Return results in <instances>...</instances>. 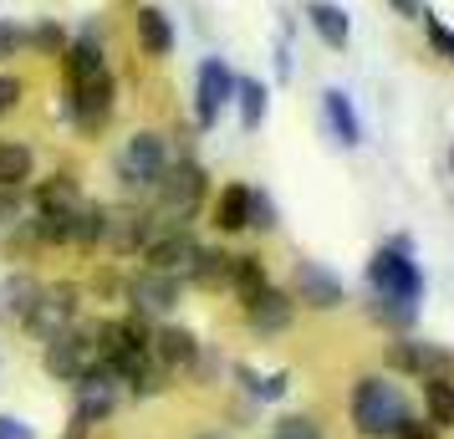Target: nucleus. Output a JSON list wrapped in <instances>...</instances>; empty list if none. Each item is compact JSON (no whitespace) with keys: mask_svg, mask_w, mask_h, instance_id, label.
<instances>
[{"mask_svg":"<svg viewBox=\"0 0 454 439\" xmlns=\"http://www.w3.org/2000/svg\"><path fill=\"white\" fill-rule=\"evenodd\" d=\"M205 189H209V174L194 159H174V164L164 169V179L148 189L153 194V220L164 225V231H189V220L200 215V205H205Z\"/></svg>","mask_w":454,"mask_h":439,"instance_id":"f257e3e1","label":"nucleus"},{"mask_svg":"<svg viewBox=\"0 0 454 439\" xmlns=\"http://www.w3.org/2000/svg\"><path fill=\"white\" fill-rule=\"evenodd\" d=\"M403 419H409V404H403V394L393 388L388 378H378V373L357 378V388H352V424H357V435L393 439Z\"/></svg>","mask_w":454,"mask_h":439,"instance_id":"f03ea898","label":"nucleus"},{"mask_svg":"<svg viewBox=\"0 0 454 439\" xmlns=\"http://www.w3.org/2000/svg\"><path fill=\"white\" fill-rule=\"evenodd\" d=\"M168 164H174L168 138L153 133V128H144V133H133L123 144V153H118V184H123L128 194H148V189L164 179Z\"/></svg>","mask_w":454,"mask_h":439,"instance_id":"7ed1b4c3","label":"nucleus"},{"mask_svg":"<svg viewBox=\"0 0 454 439\" xmlns=\"http://www.w3.org/2000/svg\"><path fill=\"white\" fill-rule=\"evenodd\" d=\"M42 363L57 383H77V378L98 363V322H72L67 333L42 342Z\"/></svg>","mask_w":454,"mask_h":439,"instance_id":"20e7f679","label":"nucleus"},{"mask_svg":"<svg viewBox=\"0 0 454 439\" xmlns=\"http://www.w3.org/2000/svg\"><path fill=\"white\" fill-rule=\"evenodd\" d=\"M77 312H82V286L77 281H46L36 292V302H31V312L21 317V327H26V337L46 342V337L67 333L77 322Z\"/></svg>","mask_w":454,"mask_h":439,"instance_id":"39448f33","label":"nucleus"},{"mask_svg":"<svg viewBox=\"0 0 454 439\" xmlns=\"http://www.w3.org/2000/svg\"><path fill=\"white\" fill-rule=\"evenodd\" d=\"M368 281L378 296H398V302H419V292H424V276L409 261V246L403 240H393V246H383V251L372 255Z\"/></svg>","mask_w":454,"mask_h":439,"instance_id":"423d86ee","label":"nucleus"},{"mask_svg":"<svg viewBox=\"0 0 454 439\" xmlns=\"http://www.w3.org/2000/svg\"><path fill=\"white\" fill-rule=\"evenodd\" d=\"M159 235V220H153V209L148 205H118L107 209V225H103V246L118 261H128V255H144V246Z\"/></svg>","mask_w":454,"mask_h":439,"instance_id":"0eeeda50","label":"nucleus"},{"mask_svg":"<svg viewBox=\"0 0 454 439\" xmlns=\"http://www.w3.org/2000/svg\"><path fill=\"white\" fill-rule=\"evenodd\" d=\"M179 292H184V276H164V271H133L123 281V296L128 307H133V317H168L174 307H179Z\"/></svg>","mask_w":454,"mask_h":439,"instance_id":"6e6552de","label":"nucleus"},{"mask_svg":"<svg viewBox=\"0 0 454 439\" xmlns=\"http://www.w3.org/2000/svg\"><path fill=\"white\" fill-rule=\"evenodd\" d=\"M67 107H72V123L82 128V133H98L113 118V107H118V77L113 72H98L87 82H72Z\"/></svg>","mask_w":454,"mask_h":439,"instance_id":"1a4fd4ad","label":"nucleus"},{"mask_svg":"<svg viewBox=\"0 0 454 439\" xmlns=\"http://www.w3.org/2000/svg\"><path fill=\"white\" fill-rule=\"evenodd\" d=\"M235 72H230L220 57H205L200 62V82H194V118H200V128H215L220 123V107L235 98Z\"/></svg>","mask_w":454,"mask_h":439,"instance_id":"9d476101","label":"nucleus"},{"mask_svg":"<svg viewBox=\"0 0 454 439\" xmlns=\"http://www.w3.org/2000/svg\"><path fill=\"white\" fill-rule=\"evenodd\" d=\"M291 302H307V307H317V312H332V307L348 302V292H342V276H332L327 266H317V261H296Z\"/></svg>","mask_w":454,"mask_h":439,"instance_id":"9b49d317","label":"nucleus"},{"mask_svg":"<svg viewBox=\"0 0 454 439\" xmlns=\"http://www.w3.org/2000/svg\"><path fill=\"white\" fill-rule=\"evenodd\" d=\"M194 255H200V240L189 231H159L144 246V266L148 271H164V276H189Z\"/></svg>","mask_w":454,"mask_h":439,"instance_id":"f8f14e48","label":"nucleus"},{"mask_svg":"<svg viewBox=\"0 0 454 439\" xmlns=\"http://www.w3.org/2000/svg\"><path fill=\"white\" fill-rule=\"evenodd\" d=\"M153 363L164 368V373H189V368H200V337L189 333V327H153Z\"/></svg>","mask_w":454,"mask_h":439,"instance_id":"ddd939ff","label":"nucleus"},{"mask_svg":"<svg viewBox=\"0 0 454 439\" xmlns=\"http://www.w3.org/2000/svg\"><path fill=\"white\" fill-rule=\"evenodd\" d=\"M87 194H82V179L77 174H46V179H36L31 184V209L36 215H72V209L82 205Z\"/></svg>","mask_w":454,"mask_h":439,"instance_id":"4468645a","label":"nucleus"},{"mask_svg":"<svg viewBox=\"0 0 454 439\" xmlns=\"http://www.w3.org/2000/svg\"><path fill=\"white\" fill-rule=\"evenodd\" d=\"M291 317H296V302H291V296L281 292V286H266L261 296H250V302H246V322H250V327H255L261 337L286 333Z\"/></svg>","mask_w":454,"mask_h":439,"instance_id":"2eb2a0df","label":"nucleus"},{"mask_svg":"<svg viewBox=\"0 0 454 439\" xmlns=\"http://www.w3.org/2000/svg\"><path fill=\"white\" fill-rule=\"evenodd\" d=\"M250 200H255V189H250V184H225V189H220V194H215V209H209L215 231H220V235L250 231Z\"/></svg>","mask_w":454,"mask_h":439,"instance_id":"dca6fc26","label":"nucleus"},{"mask_svg":"<svg viewBox=\"0 0 454 439\" xmlns=\"http://www.w3.org/2000/svg\"><path fill=\"white\" fill-rule=\"evenodd\" d=\"M133 31H138V51L153 57V62H164L168 51H174V21L164 16V5H144L133 16Z\"/></svg>","mask_w":454,"mask_h":439,"instance_id":"f3484780","label":"nucleus"},{"mask_svg":"<svg viewBox=\"0 0 454 439\" xmlns=\"http://www.w3.org/2000/svg\"><path fill=\"white\" fill-rule=\"evenodd\" d=\"M322 113H327V128L337 133V144L342 148H357L363 144V123H357V107L342 87H327L322 92Z\"/></svg>","mask_w":454,"mask_h":439,"instance_id":"a211bd4d","label":"nucleus"},{"mask_svg":"<svg viewBox=\"0 0 454 439\" xmlns=\"http://www.w3.org/2000/svg\"><path fill=\"white\" fill-rule=\"evenodd\" d=\"M103 225H107V205L82 200V205L72 209V220H67V246H77V251H98V246H103Z\"/></svg>","mask_w":454,"mask_h":439,"instance_id":"6ab92c4d","label":"nucleus"},{"mask_svg":"<svg viewBox=\"0 0 454 439\" xmlns=\"http://www.w3.org/2000/svg\"><path fill=\"white\" fill-rule=\"evenodd\" d=\"M62 72H67V87L87 82V77H98V72H107L98 36H72V42H67V51H62Z\"/></svg>","mask_w":454,"mask_h":439,"instance_id":"aec40b11","label":"nucleus"},{"mask_svg":"<svg viewBox=\"0 0 454 439\" xmlns=\"http://www.w3.org/2000/svg\"><path fill=\"white\" fill-rule=\"evenodd\" d=\"M307 21H311V31H317L332 51H342V46L352 42L348 11H342V5H332V0H311V5H307Z\"/></svg>","mask_w":454,"mask_h":439,"instance_id":"412c9836","label":"nucleus"},{"mask_svg":"<svg viewBox=\"0 0 454 439\" xmlns=\"http://www.w3.org/2000/svg\"><path fill=\"white\" fill-rule=\"evenodd\" d=\"M31 179H36V153L26 144L0 138V189H16V194H21Z\"/></svg>","mask_w":454,"mask_h":439,"instance_id":"4be33fe9","label":"nucleus"},{"mask_svg":"<svg viewBox=\"0 0 454 439\" xmlns=\"http://www.w3.org/2000/svg\"><path fill=\"white\" fill-rule=\"evenodd\" d=\"M36 292H42V281L26 271H11L5 281H0V317H11V322H21L26 312H31V302H36Z\"/></svg>","mask_w":454,"mask_h":439,"instance_id":"5701e85b","label":"nucleus"},{"mask_svg":"<svg viewBox=\"0 0 454 439\" xmlns=\"http://www.w3.org/2000/svg\"><path fill=\"white\" fill-rule=\"evenodd\" d=\"M189 281H194V286H205V292L230 286V251H220V246H200L194 266H189Z\"/></svg>","mask_w":454,"mask_h":439,"instance_id":"b1692460","label":"nucleus"},{"mask_svg":"<svg viewBox=\"0 0 454 439\" xmlns=\"http://www.w3.org/2000/svg\"><path fill=\"white\" fill-rule=\"evenodd\" d=\"M230 286L240 296V307H246L250 296H261L270 286L266 281V266H261V255H230Z\"/></svg>","mask_w":454,"mask_h":439,"instance_id":"393cba45","label":"nucleus"},{"mask_svg":"<svg viewBox=\"0 0 454 439\" xmlns=\"http://www.w3.org/2000/svg\"><path fill=\"white\" fill-rule=\"evenodd\" d=\"M424 404H429V424L434 429H450L454 424V383L444 373L424 378Z\"/></svg>","mask_w":454,"mask_h":439,"instance_id":"a878e982","label":"nucleus"},{"mask_svg":"<svg viewBox=\"0 0 454 439\" xmlns=\"http://www.w3.org/2000/svg\"><path fill=\"white\" fill-rule=\"evenodd\" d=\"M388 363L403 368V373H419V378H429V373L444 368V357L434 353V348H424V342H398V348L388 353Z\"/></svg>","mask_w":454,"mask_h":439,"instance_id":"bb28decb","label":"nucleus"},{"mask_svg":"<svg viewBox=\"0 0 454 439\" xmlns=\"http://www.w3.org/2000/svg\"><path fill=\"white\" fill-rule=\"evenodd\" d=\"M235 103H240V128L246 133H255V128L266 123V82H255V77L235 82Z\"/></svg>","mask_w":454,"mask_h":439,"instance_id":"cd10ccee","label":"nucleus"},{"mask_svg":"<svg viewBox=\"0 0 454 439\" xmlns=\"http://www.w3.org/2000/svg\"><path fill=\"white\" fill-rule=\"evenodd\" d=\"M67 42H72V36H67V31H62L57 21H42L36 31H26V46H36L42 57H62Z\"/></svg>","mask_w":454,"mask_h":439,"instance_id":"c85d7f7f","label":"nucleus"},{"mask_svg":"<svg viewBox=\"0 0 454 439\" xmlns=\"http://www.w3.org/2000/svg\"><path fill=\"white\" fill-rule=\"evenodd\" d=\"M235 378L246 383V394H255V398H281L291 388V373H270V378H255L250 368H235Z\"/></svg>","mask_w":454,"mask_h":439,"instance_id":"c756f323","label":"nucleus"},{"mask_svg":"<svg viewBox=\"0 0 454 439\" xmlns=\"http://www.w3.org/2000/svg\"><path fill=\"white\" fill-rule=\"evenodd\" d=\"M372 317H378V322H388V327H409V322H413V302H398V296H378Z\"/></svg>","mask_w":454,"mask_h":439,"instance_id":"7c9ffc66","label":"nucleus"},{"mask_svg":"<svg viewBox=\"0 0 454 439\" xmlns=\"http://www.w3.org/2000/svg\"><path fill=\"white\" fill-rule=\"evenodd\" d=\"M424 26H429V42H434V51H439L444 62H454V31H450L444 21H439V16H429V11H424Z\"/></svg>","mask_w":454,"mask_h":439,"instance_id":"2f4dec72","label":"nucleus"},{"mask_svg":"<svg viewBox=\"0 0 454 439\" xmlns=\"http://www.w3.org/2000/svg\"><path fill=\"white\" fill-rule=\"evenodd\" d=\"M21 51H26V31L16 21H0V62H11Z\"/></svg>","mask_w":454,"mask_h":439,"instance_id":"473e14b6","label":"nucleus"},{"mask_svg":"<svg viewBox=\"0 0 454 439\" xmlns=\"http://www.w3.org/2000/svg\"><path fill=\"white\" fill-rule=\"evenodd\" d=\"M21 98H26L21 77H11V72H0V118H5V113H16V107H21Z\"/></svg>","mask_w":454,"mask_h":439,"instance_id":"72a5a7b5","label":"nucleus"},{"mask_svg":"<svg viewBox=\"0 0 454 439\" xmlns=\"http://www.w3.org/2000/svg\"><path fill=\"white\" fill-rule=\"evenodd\" d=\"M276 435H286V439H322V435H317V424H311L307 414H286L281 424H276Z\"/></svg>","mask_w":454,"mask_h":439,"instance_id":"f704fd0d","label":"nucleus"},{"mask_svg":"<svg viewBox=\"0 0 454 439\" xmlns=\"http://www.w3.org/2000/svg\"><path fill=\"white\" fill-rule=\"evenodd\" d=\"M250 225H255V231H270V225H276V205H270L261 189H255V200H250Z\"/></svg>","mask_w":454,"mask_h":439,"instance_id":"c9c22d12","label":"nucleus"},{"mask_svg":"<svg viewBox=\"0 0 454 439\" xmlns=\"http://www.w3.org/2000/svg\"><path fill=\"white\" fill-rule=\"evenodd\" d=\"M393 439H439V435H434V424H424V419H403V424H398V435H393Z\"/></svg>","mask_w":454,"mask_h":439,"instance_id":"e433bc0d","label":"nucleus"},{"mask_svg":"<svg viewBox=\"0 0 454 439\" xmlns=\"http://www.w3.org/2000/svg\"><path fill=\"white\" fill-rule=\"evenodd\" d=\"M0 439H36V429L21 424L16 414H0Z\"/></svg>","mask_w":454,"mask_h":439,"instance_id":"4c0bfd02","label":"nucleus"},{"mask_svg":"<svg viewBox=\"0 0 454 439\" xmlns=\"http://www.w3.org/2000/svg\"><path fill=\"white\" fill-rule=\"evenodd\" d=\"M11 225H21L16 220V189H0V235L11 231Z\"/></svg>","mask_w":454,"mask_h":439,"instance_id":"58836bf2","label":"nucleus"},{"mask_svg":"<svg viewBox=\"0 0 454 439\" xmlns=\"http://www.w3.org/2000/svg\"><path fill=\"white\" fill-rule=\"evenodd\" d=\"M393 11L398 16H419V0H393Z\"/></svg>","mask_w":454,"mask_h":439,"instance_id":"ea45409f","label":"nucleus"},{"mask_svg":"<svg viewBox=\"0 0 454 439\" xmlns=\"http://www.w3.org/2000/svg\"><path fill=\"white\" fill-rule=\"evenodd\" d=\"M194 439H225V435H194Z\"/></svg>","mask_w":454,"mask_h":439,"instance_id":"a19ab883","label":"nucleus"},{"mask_svg":"<svg viewBox=\"0 0 454 439\" xmlns=\"http://www.w3.org/2000/svg\"><path fill=\"white\" fill-rule=\"evenodd\" d=\"M270 439H286V435H270Z\"/></svg>","mask_w":454,"mask_h":439,"instance_id":"79ce46f5","label":"nucleus"}]
</instances>
